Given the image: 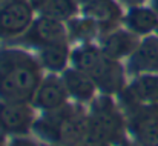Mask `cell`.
<instances>
[{"mask_svg": "<svg viewBox=\"0 0 158 146\" xmlns=\"http://www.w3.org/2000/svg\"><path fill=\"white\" fill-rule=\"evenodd\" d=\"M81 146H110V145H106V143H97V142H86V143H83Z\"/></svg>", "mask_w": 158, "mask_h": 146, "instance_id": "23", "label": "cell"}, {"mask_svg": "<svg viewBox=\"0 0 158 146\" xmlns=\"http://www.w3.org/2000/svg\"><path fill=\"white\" fill-rule=\"evenodd\" d=\"M6 2H9V0H0V6H3V5H5Z\"/></svg>", "mask_w": 158, "mask_h": 146, "instance_id": "25", "label": "cell"}, {"mask_svg": "<svg viewBox=\"0 0 158 146\" xmlns=\"http://www.w3.org/2000/svg\"><path fill=\"white\" fill-rule=\"evenodd\" d=\"M37 12L28 0H9L0 6V45L11 43L23 36Z\"/></svg>", "mask_w": 158, "mask_h": 146, "instance_id": "7", "label": "cell"}, {"mask_svg": "<svg viewBox=\"0 0 158 146\" xmlns=\"http://www.w3.org/2000/svg\"><path fill=\"white\" fill-rule=\"evenodd\" d=\"M8 146H42V143L34 135H20V137H11Z\"/></svg>", "mask_w": 158, "mask_h": 146, "instance_id": "18", "label": "cell"}, {"mask_svg": "<svg viewBox=\"0 0 158 146\" xmlns=\"http://www.w3.org/2000/svg\"><path fill=\"white\" fill-rule=\"evenodd\" d=\"M120 146H141V145H138L135 140H132L131 137H127V139H126V140H124V142H123Z\"/></svg>", "mask_w": 158, "mask_h": 146, "instance_id": "21", "label": "cell"}, {"mask_svg": "<svg viewBox=\"0 0 158 146\" xmlns=\"http://www.w3.org/2000/svg\"><path fill=\"white\" fill-rule=\"evenodd\" d=\"M140 42H141V37L131 32L123 25H118L112 29L102 32L97 43L105 51V54L124 63L134 54V51L138 48Z\"/></svg>", "mask_w": 158, "mask_h": 146, "instance_id": "10", "label": "cell"}, {"mask_svg": "<svg viewBox=\"0 0 158 146\" xmlns=\"http://www.w3.org/2000/svg\"><path fill=\"white\" fill-rule=\"evenodd\" d=\"M126 72L131 77L141 74H158V36L151 34L141 39L138 48L124 62Z\"/></svg>", "mask_w": 158, "mask_h": 146, "instance_id": "11", "label": "cell"}, {"mask_svg": "<svg viewBox=\"0 0 158 146\" xmlns=\"http://www.w3.org/2000/svg\"><path fill=\"white\" fill-rule=\"evenodd\" d=\"M127 137L126 115L117 96L98 94L88 106V142L120 146Z\"/></svg>", "mask_w": 158, "mask_h": 146, "instance_id": "4", "label": "cell"}, {"mask_svg": "<svg viewBox=\"0 0 158 146\" xmlns=\"http://www.w3.org/2000/svg\"><path fill=\"white\" fill-rule=\"evenodd\" d=\"M71 101L61 74L45 72L31 105L37 109V112H48L63 108Z\"/></svg>", "mask_w": 158, "mask_h": 146, "instance_id": "9", "label": "cell"}, {"mask_svg": "<svg viewBox=\"0 0 158 146\" xmlns=\"http://www.w3.org/2000/svg\"><path fill=\"white\" fill-rule=\"evenodd\" d=\"M120 101V100H118ZM132 140L141 146H158V105L120 101Z\"/></svg>", "mask_w": 158, "mask_h": 146, "instance_id": "5", "label": "cell"}, {"mask_svg": "<svg viewBox=\"0 0 158 146\" xmlns=\"http://www.w3.org/2000/svg\"><path fill=\"white\" fill-rule=\"evenodd\" d=\"M155 34H157V36H158V28H157V31H155Z\"/></svg>", "mask_w": 158, "mask_h": 146, "instance_id": "27", "label": "cell"}, {"mask_svg": "<svg viewBox=\"0 0 158 146\" xmlns=\"http://www.w3.org/2000/svg\"><path fill=\"white\" fill-rule=\"evenodd\" d=\"M61 79L64 82V86L68 89L71 101H74V103L89 106L95 100V97L100 94L95 82L88 74H85L83 71H80L74 66H69L68 69H64L61 72Z\"/></svg>", "mask_w": 158, "mask_h": 146, "instance_id": "12", "label": "cell"}, {"mask_svg": "<svg viewBox=\"0 0 158 146\" xmlns=\"http://www.w3.org/2000/svg\"><path fill=\"white\" fill-rule=\"evenodd\" d=\"M39 112L31 103H12L0 100V134L6 137L32 135Z\"/></svg>", "mask_w": 158, "mask_h": 146, "instance_id": "8", "label": "cell"}, {"mask_svg": "<svg viewBox=\"0 0 158 146\" xmlns=\"http://www.w3.org/2000/svg\"><path fill=\"white\" fill-rule=\"evenodd\" d=\"M149 5H151V6H152V8L158 12V0H151V2H149Z\"/></svg>", "mask_w": 158, "mask_h": 146, "instance_id": "24", "label": "cell"}, {"mask_svg": "<svg viewBox=\"0 0 158 146\" xmlns=\"http://www.w3.org/2000/svg\"><path fill=\"white\" fill-rule=\"evenodd\" d=\"M45 75L34 51L17 45H0V100L31 103Z\"/></svg>", "mask_w": 158, "mask_h": 146, "instance_id": "1", "label": "cell"}, {"mask_svg": "<svg viewBox=\"0 0 158 146\" xmlns=\"http://www.w3.org/2000/svg\"><path fill=\"white\" fill-rule=\"evenodd\" d=\"M120 101L140 105H158V74H141L131 77L126 88L117 96Z\"/></svg>", "mask_w": 158, "mask_h": 146, "instance_id": "13", "label": "cell"}, {"mask_svg": "<svg viewBox=\"0 0 158 146\" xmlns=\"http://www.w3.org/2000/svg\"><path fill=\"white\" fill-rule=\"evenodd\" d=\"M71 66L88 74L98 86L100 94L118 96L129 82L124 63L105 54L98 43L72 46Z\"/></svg>", "mask_w": 158, "mask_h": 146, "instance_id": "3", "label": "cell"}, {"mask_svg": "<svg viewBox=\"0 0 158 146\" xmlns=\"http://www.w3.org/2000/svg\"><path fill=\"white\" fill-rule=\"evenodd\" d=\"M68 40L72 46L85 45V43H97L102 36V26L91 17L78 14L68 20L66 23Z\"/></svg>", "mask_w": 158, "mask_h": 146, "instance_id": "15", "label": "cell"}, {"mask_svg": "<svg viewBox=\"0 0 158 146\" xmlns=\"http://www.w3.org/2000/svg\"><path fill=\"white\" fill-rule=\"evenodd\" d=\"M32 135L48 145L81 146L88 142V106L69 101L60 109L39 112Z\"/></svg>", "mask_w": 158, "mask_h": 146, "instance_id": "2", "label": "cell"}, {"mask_svg": "<svg viewBox=\"0 0 158 146\" xmlns=\"http://www.w3.org/2000/svg\"><path fill=\"white\" fill-rule=\"evenodd\" d=\"M8 142H9V137L0 134V146H8Z\"/></svg>", "mask_w": 158, "mask_h": 146, "instance_id": "22", "label": "cell"}, {"mask_svg": "<svg viewBox=\"0 0 158 146\" xmlns=\"http://www.w3.org/2000/svg\"><path fill=\"white\" fill-rule=\"evenodd\" d=\"M39 14L52 17L55 20L66 23L68 20L80 14V6L77 0H49Z\"/></svg>", "mask_w": 158, "mask_h": 146, "instance_id": "17", "label": "cell"}, {"mask_svg": "<svg viewBox=\"0 0 158 146\" xmlns=\"http://www.w3.org/2000/svg\"><path fill=\"white\" fill-rule=\"evenodd\" d=\"M121 25L143 39L146 36L155 34L158 28V12L149 3L129 6L124 11Z\"/></svg>", "mask_w": 158, "mask_h": 146, "instance_id": "14", "label": "cell"}, {"mask_svg": "<svg viewBox=\"0 0 158 146\" xmlns=\"http://www.w3.org/2000/svg\"><path fill=\"white\" fill-rule=\"evenodd\" d=\"M71 51L72 45L69 42H60L39 49L35 54L45 72L61 74L71 66Z\"/></svg>", "mask_w": 158, "mask_h": 146, "instance_id": "16", "label": "cell"}, {"mask_svg": "<svg viewBox=\"0 0 158 146\" xmlns=\"http://www.w3.org/2000/svg\"><path fill=\"white\" fill-rule=\"evenodd\" d=\"M60 42H69L66 25L52 17L37 14L34 22L28 28V31L8 45H17V46L37 52L39 49L54 45V43H60Z\"/></svg>", "mask_w": 158, "mask_h": 146, "instance_id": "6", "label": "cell"}, {"mask_svg": "<svg viewBox=\"0 0 158 146\" xmlns=\"http://www.w3.org/2000/svg\"><path fill=\"white\" fill-rule=\"evenodd\" d=\"M28 2H29V5L34 8V11L39 14V12L42 11V8H43V6H45V5H46L49 0H28Z\"/></svg>", "mask_w": 158, "mask_h": 146, "instance_id": "20", "label": "cell"}, {"mask_svg": "<svg viewBox=\"0 0 158 146\" xmlns=\"http://www.w3.org/2000/svg\"><path fill=\"white\" fill-rule=\"evenodd\" d=\"M120 5L129 8V6H137V5H148L151 0H117Z\"/></svg>", "mask_w": 158, "mask_h": 146, "instance_id": "19", "label": "cell"}, {"mask_svg": "<svg viewBox=\"0 0 158 146\" xmlns=\"http://www.w3.org/2000/svg\"><path fill=\"white\" fill-rule=\"evenodd\" d=\"M42 143V142H40ZM42 146H58V145H48V143H42Z\"/></svg>", "mask_w": 158, "mask_h": 146, "instance_id": "26", "label": "cell"}]
</instances>
